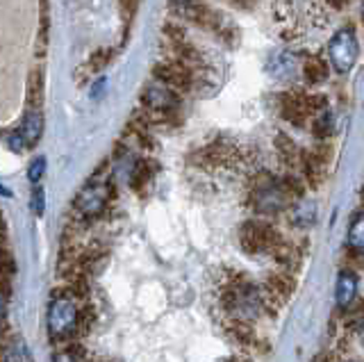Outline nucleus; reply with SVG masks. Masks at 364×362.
<instances>
[{
    "instance_id": "nucleus-8",
    "label": "nucleus",
    "mask_w": 364,
    "mask_h": 362,
    "mask_svg": "<svg viewBox=\"0 0 364 362\" xmlns=\"http://www.w3.org/2000/svg\"><path fill=\"white\" fill-rule=\"evenodd\" d=\"M296 69H299V62L291 53H278L273 55V60L269 62V71L273 73V78L278 80H291Z\"/></svg>"
},
{
    "instance_id": "nucleus-7",
    "label": "nucleus",
    "mask_w": 364,
    "mask_h": 362,
    "mask_svg": "<svg viewBox=\"0 0 364 362\" xmlns=\"http://www.w3.org/2000/svg\"><path fill=\"white\" fill-rule=\"evenodd\" d=\"M358 297V276L353 271H341L337 278V287H335V299L341 310H346L348 305L355 301Z\"/></svg>"
},
{
    "instance_id": "nucleus-21",
    "label": "nucleus",
    "mask_w": 364,
    "mask_h": 362,
    "mask_svg": "<svg viewBox=\"0 0 364 362\" xmlns=\"http://www.w3.org/2000/svg\"><path fill=\"white\" fill-rule=\"evenodd\" d=\"M362 12H364V0H362Z\"/></svg>"
},
{
    "instance_id": "nucleus-15",
    "label": "nucleus",
    "mask_w": 364,
    "mask_h": 362,
    "mask_svg": "<svg viewBox=\"0 0 364 362\" xmlns=\"http://www.w3.org/2000/svg\"><path fill=\"white\" fill-rule=\"evenodd\" d=\"M46 174V157H34V160L30 162L28 166V178H30V183L32 185H39L41 183V178Z\"/></svg>"
},
{
    "instance_id": "nucleus-13",
    "label": "nucleus",
    "mask_w": 364,
    "mask_h": 362,
    "mask_svg": "<svg viewBox=\"0 0 364 362\" xmlns=\"http://www.w3.org/2000/svg\"><path fill=\"white\" fill-rule=\"evenodd\" d=\"M5 362H32L28 348L21 339H14V342L5 346Z\"/></svg>"
},
{
    "instance_id": "nucleus-2",
    "label": "nucleus",
    "mask_w": 364,
    "mask_h": 362,
    "mask_svg": "<svg viewBox=\"0 0 364 362\" xmlns=\"http://www.w3.org/2000/svg\"><path fill=\"white\" fill-rule=\"evenodd\" d=\"M225 305L237 319H255V316L264 310L267 299L257 287L248 285V282H239L230 292L225 294Z\"/></svg>"
},
{
    "instance_id": "nucleus-9",
    "label": "nucleus",
    "mask_w": 364,
    "mask_h": 362,
    "mask_svg": "<svg viewBox=\"0 0 364 362\" xmlns=\"http://www.w3.org/2000/svg\"><path fill=\"white\" fill-rule=\"evenodd\" d=\"M316 221V206L314 201L301 198L299 203L291 206V223L296 228H310V225Z\"/></svg>"
},
{
    "instance_id": "nucleus-4",
    "label": "nucleus",
    "mask_w": 364,
    "mask_h": 362,
    "mask_svg": "<svg viewBox=\"0 0 364 362\" xmlns=\"http://www.w3.org/2000/svg\"><path fill=\"white\" fill-rule=\"evenodd\" d=\"M289 203V187L278 183V180H259L253 189V208L259 214H276L287 208Z\"/></svg>"
},
{
    "instance_id": "nucleus-20",
    "label": "nucleus",
    "mask_w": 364,
    "mask_h": 362,
    "mask_svg": "<svg viewBox=\"0 0 364 362\" xmlns=\"http://www.w3.org/2000/svg\"><path fill=\"white\" fill-rule=\"evenodd\" d=\"M360 337H362V342H364V319L360 321Z\"/></svg>"
},
{
    "instance_id": "nucleus-14",
    "label": "nucleus",
    "mask_w": 364,
    "mask_h": 362,
    "mask_svg": "<svg viewBox=\"0 0 364 362\" xmlns=\"http://www.w3.org/2000/svg\"><path fill=\"white\" fill-rule=\"evenodd\" d=\"M303 71H305V78L310 82H321L323 78L328 75V69H326V64L321 60H307L305 66H303Z\"/></svg>"
},
{
    "instance_id": "nucleus-16",
    "label": "nucleus",
    "mask_w": 364,
    "mask_h": 362,
    "mask_svg": "<svg viewBox=\"0 0 364 362\" xmlns=\"http://www.w3.org/2000/svg\"><path fill=\"white\" fill-rule=\"evenodd\" d=\"M7 149L11 151V153H23L28 149V144H26V139H23V134L18 132V130H14V132H7Z\"/></svg>"
},
{
    "instance_id": "nucleus-12",
    "label": "nucleus",
    "mask_w": 364,
    "mask_h": 362,
    "mask_svg": "<svg viewBox=\"0 0 364 362\" xmlns=\"http://www.w3.org/2000/svg\"><path fill=\"white\" fill-rule=\"evenodd\" d=\"M348 246L353 251H364V214H358L348 228Z\"/></svg>"
},
{
    "instance_id": "nucleus-10",
    "label": "nucleus",
    "mask_w": 364,
    "mask_h": 362,
    "mask_svg": "<svg viewBox=\"0 0 364 362\" xmlns=\"http://www.w3.org/2000/svg\"><path fill=\"white\" fill-rule=\"evenodd\" d=\"M146 103L151 105V107H155V110H166V107H171V105L176 103V96L168 89L166 82H155L146 92Z\"/></svg>"
},
{
    "instance_id": "nucleus-6",
    "label": "nucleus",
    "mask_w": 364,
    "mask_h": 362,
    "mask_svg": "<svg viewBox=\"0 0 364 362\" xmlns=\"http://www.w3.org/2000/svg\"><path fill=\"white\" fill-rule=\"evenodd\" d=\"M109 198V187L105 183H91L87 185L75 198V210L85 217H96L107 206Z\"/></svg>"
},
{
    "instance_id": "nucleus-5",
    "label": "nucleus",
    "mask_w": 364,
    "mask_h": 362,
    "mask_svg": "<svg viewBox=\"0 0 364 362\" xmlns=\"http://www.w3.org/2000/svg\"><path fill=\"white\" fill-rule=\"evenodd\" d=\"M278 235L264 223H246L242 230V244L248 253H264L276 248Z\"/></svg>"
},
{
    "instance_id": "nucleus-11",
    "label": "nucleus",
    "mask_w": 364,
    "mask_h": 362,
    "mask_svg": "<svg viewBox=\"0 0 364 362\" xmlns=\"http://www.w3.org/2000/svg\"><path fill=\"white\" fill-rule=\"evenodd\" d=\"M18 132L23 134V139H26L28 146L37 144L39 137H41V132H43V119H41L39 112H28V115L23 117V123H21Z\"/></svg>"
},
{
    "instance_id": "nucleus-17",
    "label": "nucleus",
    "mask_w": 364,
    "mask_h": 362,
    "mask_svg": "<svg viewBox=\"0 0 364 362\" xmlns=\"http://www.w3.org/2000/svg\"><path fill=\"white\" fill-rule=\"evenodd\" d=\"M43 208H46V194H43V189L37 185V189L32 191V210L41 217V214H43Z\"/></svg>"
},
{
    "instance_id": "nucleus-19",
    "label": "nucleus",
    "mask_w": 364,
    "mask_h": 362,
    "mask_svg": "<svg viewBox=\"0 0 364 362\" xmlns=\"http://www.w3.org/2000/svg\"><path fill=\"white\" fill-rule=\"evenodd\" d=\"M53 362H77V358L71 353V351H60V353H55Z\"/></svg>"
},
{
    "instance_id": "nucleus-18",
    "label": "nucleus",
    "mask_w": 364,
    "mask_h": 362,
    "mask_svg": "<svg viewBox=\"0 0 364 362\" xmlns=\"http://www.w3.org/2000/svg\"><path fill=\"white\" fill-rule=\"evenodd\" d=\"M330 128H333V121H330V115H326V117H321V119L316 121V134H318V137H323V134H328Z\"/></svg>"
},
{
    "instance_id": "nucleus-1",
    "label": "nucleus",
    "mask_w": 364,
    "mask_h": 362,
    "mask_svg": "<svg viewBox=\"0 0 364 362\" xmlns=\"http://www.w3.org/2000/svg\"><path fill=\"white\" fill-rule=\"evenodd\" d=\"M46 324H48V333L55 339H62L75 333V328L80 326V310L77 303L68 297V294H57L48 305V316H46Z\"/></svg>"
},
{
    "instance_id": "nucleus-3",
    "label": "nucleus",
    "mask_w": 364,
    "mask_h": 362,
    "mask_svg": "<svg viewBox=\"0 0 364 362\" xmlns=\"http://www.w3.org/2000/svg\"><path fill=\"white\" fill-rule=\"evenodd\" d=\"M360 55V43L353 28H341L337 30L333 39L328 41V58L330 64L335 66L339 73H348L358 62Z\"/></svg>"
}]
</instances>
